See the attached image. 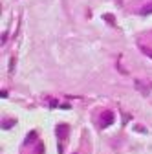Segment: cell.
Wrapping results in <instances>:
<instances>
[{
  "label": "cell",
  "instance_id": "30bf717a",
  "mask_svg": "<svg viewBox=\"0 0 152 154\" xmlns=\"http://www.w3.org/2000/svg\"><path fill=\"white\" fill-rule=\"evenodd\" d=\"M15 70V59H11V64H9V72H13Z\"/></svg>",
  "mask_w": 152,
  "mask_h": 154
},
{
  "label": "cell",
  "instance_id": "3957f363",
  "mask_svg": "<svg viewBox=\"0 0 152 154\" xmlns=\"http://www.w3.org/2000/svg\"><path fill=\"white\" fill-rule=\"evenodd\" d=\"M136 88H138V90L145 95V97H148V95H150V90L145 86V83H143V81H136Z\"/></svg>",
  "mask_w": 152,
  "mask_h": 154
},
{
  "label": "cell",
  "instance_id": "277c9868",
  "mask_svg": "<svg viewBox=\"0 0 152 154\" xmlns=\"http://www.w3.org/2000/svg\"><path fill=\"white\" fill-rule=\"evenodd\" d=\"M37 138V130H31L29 134H28V136H26V140H24V143L28 145V143H31V140H35Z\"/></svg>",
  "mask_w": 152,
  "mask_h": 154
},
{
  "label": "cell",
  "instance_id": "8992f818",
  "mask_svg": "<svg viewBox=\"0 0 152 154\" xmlns=\"http://www.w3.org/2000/svg\"><path fill=\"white\" fill-rule=\"evenodd\" d=\"M17 121L15 119H9V121H2V128L4 130H8V128H11V125H15Z\"/></svg>",
  "mask_w": 152,
  "mask_h": 154
},
{
  "label": "cell",
  "instance_id": "52a82bcc",
  "mask_svg": "<svg viewBox=\"0 0 152 154\" xmlns=\"http://www.w3.org/2000/svg\"><path fill=\"white\" fill-rule=\"evenodd\" d=\"M103 18H105L106 22H110V24L116 26V18H114V15H108V13H106V15H103Z\"/></svg>",
  "mask_w": 152,
  "mask_h": 154
},
{
  "label": "cell",
  "instance_id": "7a4b0ae2",
  "mask_svg": "<svg viewBox=\"0 0 152 154\" xmlns=\"http://www.w3.org/2000/svg\"><path fill=\"white\" fill-rule=\"evenodd\" d=\"M68 132H70L68 125H57V128H55V134H57V138H59V140H64L68 136Z\"/></svg>",
  "mask_w": 152,
  "mask_h": 154
},
{
  "label": "cell",
  "instance_id": "5b68a950",
  "mask_svg": "<svg viewBox=\"0 0 152 154\" xmlns=\"http://www.w3.org/2000/svg\"><path fill=\"white\" fill-rule=\"evenodd\" d=\"M139 50L148 57V59H152V50H150V48H147V46H139Z\"/></svg>",
  "mask_w": 152,
  "mask_h": 154
},
{
  "label": "cell",
  "instance_id": "ba28073f",
  "mask_svg": "<svg viewBox=\"0 0 152 154\" xmlns=\"http://www.w3.org/2000/svg\"><path fill=\"white\" fill-rule=\"evenodd\" d=\"M148 13H152V4H148L141 9V15H148Z\"/></svg>",
  "mask_w": 152,
  "mask_h": 154
},
{
  "label": "cell",
  "instance_id": "6da1fadb",
  "mask_svg": "<svg viewBox=\"0 0 152 154\" xmlns=\"http://www.w3.org/2000/svg\"><path fill=\"white\" fill-rule=\"evenodd\" d=\"M114 119H116V116H114V112H112V110H105V112L101 114V127H103V128L110 127V125L114 123Z\"/></svg>",
  "mask_w": 152,
  "mask_h": 154
},
{
  "label": "cell",
  "instance_id": "9c48e42d",
  "mask_svg": "<svg viewBox=\"0 0 152 154\" xmlns=\"http://www.w3.org/2000/svg\"><path fill=\"white\" fill-rule=\"evenodd\" d=\"M37 154H44V143H41V141L37 145Z\"/></svg>",
  "mask_w": 152,
  "mask_h": 154
}]
</instances>
